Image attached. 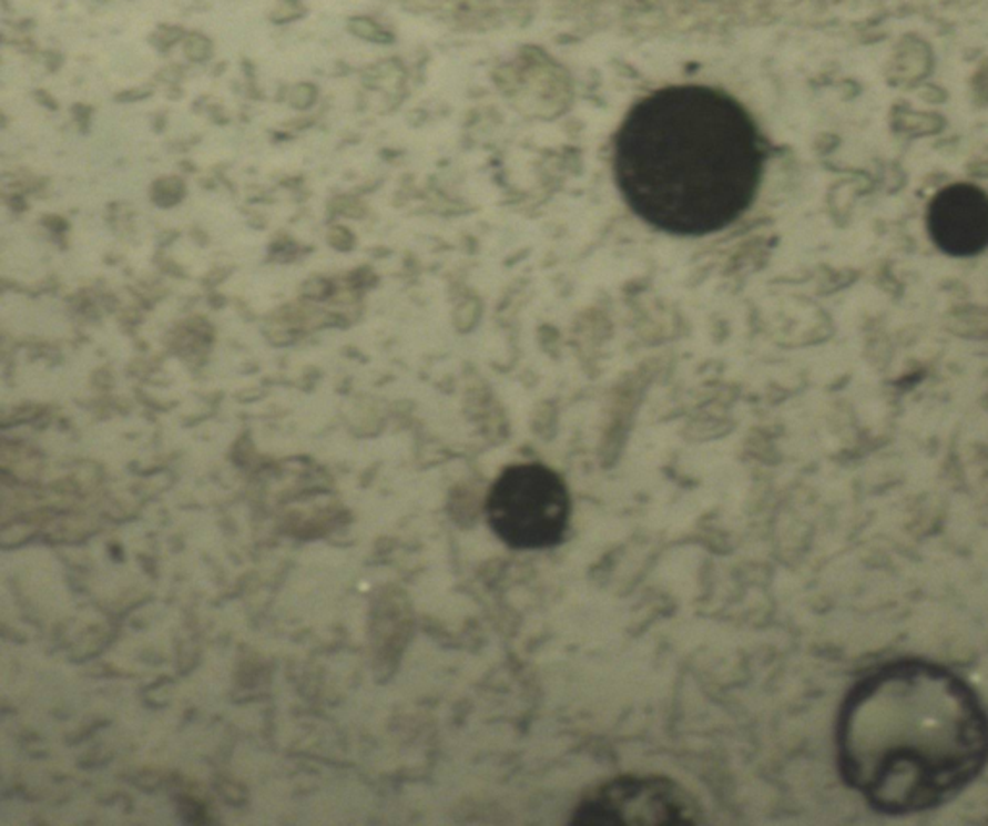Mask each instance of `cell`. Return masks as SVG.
Returning <instances> with one entry per match:
<instances>
[{"label":"cell","mask_w":988,"mask_h":826,"mask_svg":"<svg viewBox=\"0 0 988 826\" xmlns=\"http://www.w3.org/2000/svg\"><path fill=\"white\" fill-rule=\"evenodd\" d=\"M485 514L502 543L518 551H541L564 539L572 502L554 469L513 463L492 483Z\"/></svg>","instance_id":"3957f363"},{"label":"cell","mask_w":988,"mask_h":826,"mask_svg":"<svg viewBox=\"0 0 988 826\" xmlns=\"http://www.w3.org/2000/svg\"><path fill=\"white\" fill-rule=\"evenodd\" d=\"M836 757L844 782L875 812H929L987 767V711L974 687L944 666L885 664L842 703Z\"/></svg>","instance_id":"6da1fadb"},{"label":"cell","mask_w":988,"mask_h":826,"mask_svg":"<svg viewBox=\"0 0 988 826\" xmlns=\"http://www.w3.org/2000/svg\"><path fill=\"white\" fill-rule=\"evenodd\" d=\"M624 202L654 228L705 236L750 208L763 174L757 126L709 85H670L641 99L614 140Z\"/></svg>","instance_id":"7a4b0ae2"},{"label":"cell","mask_w":988,"mask_h":826,"mask_svg":"<svg viewBox=\"0 0 988 826\" xmlns=\"http://www.w3.org/2000/svg\"><path fill=\"white\" fill-rule=\"evenodd\" d=\"M692 792L661 775H622L589 789L572 815L580 826H690L703 820Z\"/></svg>","instance_id":"277c9868"}]
</instances>
